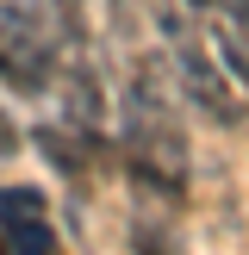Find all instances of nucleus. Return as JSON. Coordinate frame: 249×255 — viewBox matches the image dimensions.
I'll use <instances>...</instances> for the list:
<instances>
[{
    "label": "nucleus",
    "mask_w": 249,
    "mask_h": 255,
    "mask_svg": "<svg viewBox=\"0 0 249 255\" xmlns=\"http://www.w3.org/2000/svg\"><path fill=\"white\" fill-rule=\"evenodd\" d=\"M174 87H162L156 62L137 69V87L124 94V143H131V168L143 181H156L162 193H181L187 174V137L174 125Z\"/></svg>",
    "instance_id": "f257e3e1"
},
{
    "label": "nucleus",
    "mask_w": 249,
    "mask_h": 255,
    "mask_svg": "<svg viewBox=\"0 0 249 255\" xmlns=\"http://www.w3.org/2000/svg\"><path fill=\"white\" fill-rule=\"evenodd\" d=\"M168 62H174V87H181L206 119H218V125H237V119H243V100H237L231 81H224V62L212 56L199 37H181V44L168 50Z\"/></svg>",
    "instance_id": "f03ea898"
},
{
    "label": "nucleus",
    "mask_w": 249,
    "mask_h": 255,
    "mask_svg": "<svg viewBox=\"0 0 249 255\" xmlns=\"http://www.w3.org/2000/svg\"><path fill=\"white\" fill-rule=\"evenodd\" d=\"M0 81L25 87V94L50 81V37L37 31V19L19 0H0Z\"/></svg>",
    "instance_id": "7ed1b4c3"
},
{
    "label": "nucleus",
    "mask_w": 249,
    "mask_h": 255,
    "mask_svg": "<svg viewBox=\"0 0 249 255\" xmlns=\"http://www.w3.org/2000/svg\"><path fill=\"white\" fill-rule=\"evenodd\" d=\"M0 224H6V243L19 249H56V231L37 212V193H0Z\"/></svg>",
    "instance_id": "20e7f679"
},
{
    "label": "nucleus",
    "mask_w": 249,
    "mask_h": 255,
    "mask_svg": "<svg viewBox=\"0 0 249 255\" xmlns=\"http://www.w3.org/2000/svg\"><path fill=\"white\" fill-rule=\"evenodd\" d=\"M212 44H218V62H224V69H231L237 81L249 87V25H237V19H218Z\"/></svg>",
    "instance_id": "39448f33"
},
{
    "label": "nucleus",
    "mask_w": 249,
    "mask_h": 255,
    "mask_svg": "<svg viewBox=\"0 0 249 255\" xmlns=\"http://www.w3.org/2000/svg\"><path fill=\"white\" fill-rule=\"evenodd\" d=\"M69 119H75V125H100V119H106V112H100L94 75H75V81H69Z\"/></svg>",
    "instance_id": "423d86ee"
},
{
    "label": "nucleus",
    "mask_w": 249,
    "mask_h": 255,
    "mask_svg": "<svg viewBox=\"0 0 249 255\" xmlns=\"http://www.w3.org/2000/svg\"><path fill=\"white\" fill-rule=\"evenodd\" d=\"M156 19H162V31H168V44L193 37V6H187V0H156Z\"/></svg>",
    "instance_id": "0eeeda50"
},
{
    "label": "nucleus",
    "mask_w": 249,
    "mask_h": 255,
    "mask_svg": "<svg viewBox=\"0 0 249 255\" xmlns=\"http://www.w3.org/2000/svg\"><path fill=\"white\" fill-rule=\"evenodd\" d=\"M187 6H193V12H212V6H218V0H187Z\"/></svg>",
    "instance_id": "6e6552de"
}]
</instances>
